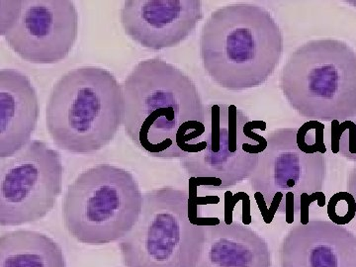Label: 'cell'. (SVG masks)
I'll return each instance as SVG.
<instances>
[{
  "mask_svg": "<svg viewBox=\"0 0 356 267\" xmlns=\"http://www.w3.org/2000/svg\"><path fill=\"white\" fill-rule=\"evenodd\" d=\"M280 86L293 110L310 120L344 122L356 113V53L346 42L313 40L287 58Z\"/></svg>",
  "mask_w": 356,
  "mask_h": 267,
  "instance_id": "4",
  "label": "cell"
},
{
  "mask_svg": "<svg viewBox=\"0 0 356 267\" xmlns=\"http://www.w3.org/2000/svg\"><path fill=\"white\" fill-rule=\"evenodd\" d=\"M64 172L60 154L42 140L1 159L0 225L22 226L46 217L62 194Z\"/></svg>",
  "mask_w": 356,
  "mask_h": 267,
  "instance_id": "10",
  "label": "cell"
},
{
  "mask_svg": "<svg viewBox=\"0 0 356 267\" xmlns=\"http://www.w3.org/2000/svg\"><path fill=\"white\" fill-rule=\"evenodd\" d=\"M317 201L318 205L320 207H324L325 204V195L324 192H316V193L309 194L304 193L301 197V209H300V212H301V221H300V224L306 225L308 224V222L310 221L309 220V208H310V205L312 203L316 202Z\"/></svg>",
  "mask_w": 356,
  "mask_h": 267,
  "instance_id": "18",
  "label": "cell"
},
{
  "mask_svg": "<svg viewBox=\"0 0 356 267\" xmlns=\"http://www.w3.org/2000/svg\"><path fill=\"white\" fill-rule=\"evenodd\" d=\"M189 191L165 186L144 194L142 212L119 243L126 267H191L201 217Z\"/></svg>",
  "mask_w": 356,
  "mask_h": 267,
  "instance_id": "6",
  "label": "cell"
},
{
  "mask_svg": "<svg viewBox=\"0 0 356 267\" xmlns=\"http://www.w3.org/2000/svg\"><path fill=\"white\" fill-rule=\"evenodd\" d=\"M297 129H276L267 134L268 145L261 154L257 168L248 178L252 191L261 192L268 212L264 221L270 224L276 214L294 222L301 209L304 193L323 191L327 177V154L300 151Z\"/></svg>",
  "mask_w": 356,
  "mask_h": 267,
  "instance_id": "7",
  "label": "cell"
},
{
  "mask_svg": "<svg viewBox=\"0 0 356 267\" xmlns=\"http://www.w3.org/2000/svg\"><path fill=\"white\" fill-rule=\"evenodd\" d=\"M348 120L353 121V123H355V126H356V113L355 115H353V116L351 117L350 119H348ZM353 163H356V154H355V159H353Z\"/></svg>",
  "mask_w": 356,
  "mask_h": 267,
  "instance_id": "22",
  "label": "cell"
},
{
  "mask_svg": "<svg viewBox=\"0 0 356 267\" xmlns=\"http://www.w3.org/2000/svg\"><path fill=\"white\" fill-rule=\"evenodd\" d=\"M144 194L134 175L111 165L79 173L67 187L63 204L65 228L88 245L121 241L139 220Z\"/></svg>",
  "mask_w": 356,
  "mask_h": 267,
  "instance_id": "5",
  "label": "cell"
},
{
  "mask_svg": "<svg viewBox=\"0 0 356 267\" xmlns=\"http://www.w3.org/2000/svg\"><path fill=\"white\" fill-rule=\"evenodd\" d=\"M250 118L236 105L207 106V124L202 149L180 159L191 177L189 184L210 191H224L242 184L254 173L266 144L243 133Z\"/></svg>",
  "mask_w": 356,
  "mask_h": 267,
  "instance_id": "8",
  "label": "cell"
},
{
  "mask_svg": "<svg viewBox=\"0 0 356 267\" xmlns=\"http://www.w3.org/2000/svg\"><path fill=\"white\" fill-rule=\"evenodd\" d=\"M0 267H67L62 248L40 232L17 229L0 236Z\"/></svg>",
  "mask_w": 356,
  "mask_h": 267,
  "instance_id": "15",
  "label": "cell"
},
{
  "mask_svg": "<svg viewBox=\"0 0 356 267\" xmlns=\"http://www.w3.org/2000/svg\"><path fill=\"white\" fill-rule=\"evenodd\" d=\"M191 267H271L270 248L247 225H203L199 226Z\"/></svg>",
  "mask_w": 356,
  "mask_h": 267,
  "instance_id": "13",
  "label": "cell"
},
{
  "mask_svg": "<svg viewBox=\"0 0 356 267\" xmlns=\"http://www.w3.org/2000/svg\"><path fill=\"white\" fill-rule=\"evenodd\" d=\"M325 129L324 123L315 120L307 121L297 129L296 143L300 151L308 154H327Z\"/></svg>",
  "mask_w": 356,
  "mask_h": 267,
  "instance_id": "16",
  "label": "cell"
},
{
  "mask_svg": "<svg viewBox=\"0 0 356 267\" xmlns=\"http://www.w3.org/2000/svg\"><path fill=\"white\" fill-rule=\"evenodd\" d=\"M280 267H356V236L331 221L313 219L288 231Z\"/></svg>",
  "mask_w": 356,
  "mask_h": 267,
  "instance_id": "12",
  "label": "cell"
},
{
  "mask_svg": "<svg viewBox=\"0 0 356 267\" xmlns=\"http://www.w3.org/2000/svg\"><path fill=\"white\" fill-rule=\"evenodd\" d=\"M39 117L38 96L19 70H0V158L15 156L32 142Z\"/></svg>",
  "mask_w": 356,
  "mask_h": 267,
  "instance_id": "14",
  "label": "cell"
},
{
  "mask_svg": "<svg viewBox=\"0 0 356 267\" xmlns=\"http://www.w3.org/2000/svg\"><path fill=\"white\" fill-rule=\"evenodd\" d=\"M123 116V88L116 77L102 67H79L51 89L47 128L58 149L91 154L113 140Z\"/></svg>",
  "mask_w": 356,
  "mask_h": 267,
  "instance_id": "3",
  "label": "cell"
},
{
  "mask_svg": "<svg viewBox=\"0 0 356 267\" xmlns=\"http://www.w3.org/2000/svg\"><path fill=\"white\" fill-rule=\"evenodd\" d=\"M126 34L149 50L181 44L202 20L200 0H127L120 13Z\"/></svg>",
  "mask_w": 356,
  "mask_h": 267,
  "instance_id": "11",
  "label": "cell"
},
{
  "mask_svg": "<svg viewBox=\"0 0 356 267\" xmlns=\"http://www.w3.org/2000/svg\"><path fill=\"white\" fill-rule=\"evenodd\" d=\"M348 189L356 201V163L348 172Z\"/></svg>",
  "mask_w": 356,
  "mask_h": 267,
  "instance_id": "21",
  "label": "cell"
},
{
  "mask_svg": "<svg viewBox=\"0 0 356 267\" xmlns=\"http://www.w3.org/2000/svg\"><path fill=\"white\" fill-rule=\"evenodd\" d=\"M126 135L152 158L184 159L202 149L207 106L197 86L161 58L136 65L123 84Z\"/></svg>",
  "mask_w": 356,
  "mask_h": 267,
  "instance_id": "1",
  "label": "cell"
},
{
  "mask_svg": "<svg viewBox=\"0 0 356 267\" xmlns=\"http://www.w3.org/2000/svg\"><path fill=\"white\" fill-rule=\"evenodd\" d=\"M331 149L332 154H339V140L343 136V130L341 128V122L334 120L331 122Z\"/></svg>",
  "mask_w": 356,
  "mask_h": 267,
  "instance_id": "20",
  "label": "cell"
},
{
  "mask_svg": "<svg viewBox=\"0 0 356 267\" xmlns=\"http://www.w3.org/2000/svg\"><path fill=\"white\" fill-rule=\"evenodd\" d=\"M247 199H250V197L245 192H238L235 195H233L231 191L227 192L226 197H225V201H226V220H225V222H228V224L232 222V214H233L236 204L240 200L243 201L247 200Z\"/></svg>",
  "mask_w": 356,
  "mask_h": 267,
  "instance_id": "19",
  "label": "cell"
},
{
  "mask_svg": "<svg viewBox=\"0 0 356 267\" xmlns=\"http://www.w3.org/2000/svg\"><path fill=\"white\" fill-rule=\"evenodd\" d=\"M284 51L280 25L266 7L222 6L211 13L200 35L204 70L220 88H257L277 69Z\"/></svg>",
  "mask_w": 356,
  "mask_h": 267,
  "instance_id": "2",
  "label": "cell"
},
{
  "mask_svg": "<svg viewBox=\"0 0 356 267\" xmlns=\"http://www.w3.org/2000/svg\"><path fill=\"white\" fill-rule=\"evenodd\" d=\"M327 216L334 224L344 226L356 218V201L348 191L332 195L327 203Z\"/></svg>",
  "mask_w": 356,
  "mask_h": 267,
  "instance_id": "17",
  "label": "cell"
},
{
  "mask_svg": "<svg viewBox=\"0 0 356 267\" xmlns=\"http://www.w3.org/2000/svg\"><path fill=\"white\" fill-rule=\"evenodd\" d=\"M79 24L72 0H0V35L30 64L64 60L76 44Z\"/></svg>",
  "mask_w": 356,
  "mask_h": 267,
  "instance_id": "9",
  "label": "cell"
}]
</instances>
